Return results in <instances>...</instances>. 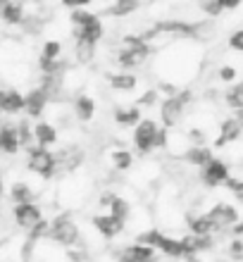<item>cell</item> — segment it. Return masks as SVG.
<instances>
[{
	"label": "cell",
	"instance_id": "cell-1",
	"mask_svg": "<svg viewBox=\"0 0 243 262\" xmlns=\"http://www.w3.org/2000/svg\"><path fill=\"white\" fill-rule=\"evenodd\" d=\"M48 238H53L60 246H74L79 238V227L70 220V214H60L48 224V231H46Z\"/></svg>",
	"mask_w": 243,
	"mask_h": 262
},
{
	"label": "cell",
	"instance_id": "cell-2",
	"mask_svg": "<svg viewBox=\"0 0 243 262\" xmlns=\"http://www.w3.org/2000/svg\"><path fill=\"white\" fill-rule=\"evenodd\" d=\"M148 53H150V48H148V43L143 41L141 36H126V48L119 53L117 62L122 64V67L131 69V67L143 62L148 57Z\"/></svg>",
	"mask_w": 243,
	"mask_h": 262
},
{
	"label": "cell",
	"instance_id": "cell-3",
	"mask_svg": "<svg viewBox=\"0 0 243 262\" xmlns=\"http://www.w3.org/2000/svg\"><path fill=\"white\" fill-rule=\"evenodd\" d=\"M29 169L43 179H50L55 174V155L48 148H29Z\"/></svg>",
	"mask_w": 243,
	"mask_h": 262
},
{
	"label": "cell",
	"instance_id": "cell-4",
	"mask_svg": "<svg viewBox=\"0 0 243 262\" xmlns=\"http://www.w3.org/2000/svg\"><path fill=\"white\" fill-rule=\"evenodd\" d=\"M205 217L210 220L215 231L217 229H231L238 222V210L234 205H229V203H217Z\"/></svg>",
	"mask_w": 243,
	"mask_h": 262
},
{
	"label": "cell",
	"instance_id": "cell-5",
	"mask_svg": "<svg viewBox=\"0 0 243 262\" xmlns=\"http://www.w3.org/2000/svg\"><path fill=\"white\" fill-rule=\"evenodd\" d=\"M201 179H203V184L210 188L222 186V184H227V179H229V167H227V162H222V160L212 158L208 165L201 169Z\"/></svg>",
	"mask_w": 243,
	"mask_h": 262
},
{
	"label": "cell",
	"instance_id": "cell-6",
	"mask_svg": "<svg viewBox=\"0 0 243 262\" xmlns=\"http://www.w3.org/2000/svg\"><path fill=\"white\" fill-rule=\"evenodd\" d=\"M155 134H158V124L153 119H141L134 131V145L141 152H150L155 148Z\"/></svg>",
	"mask_w": 243,
	"mask_h": 262
},
{
	"label": "cell",
	"instance_id": "cell-7",
	"mask_svg": "<svg viewBox=\"0 0 243 262\" xmlns=\"http://www.w3.org/2000/svg\"><path fill=\"white\" fill-rule=\"evenodd\" d=\"M14 220L17 224L24 229H34L38 222H41V210L34 203H27V205H14Z\"/></svg>",
	"mask_w": 243,
	"mask_h": 262
},
{
	"label": "cell",
	"instance_id": "cell-8",
	"mask_svg": "<svg viewBox=\"0 0 243 262\" xmlns=\"http://www.w3.org/2000/svg\"><path fill=\"white\" fill-rule=\"evenodd\" d=\"M160 112H162V122H165V126H174L181 119V115H184V103H181V98L179 96H169L167 100H162Z\"/></svg>",
	"mask_w": 243,
	"mask_h": 262
},
{
	"label": "cell",
	"instance_id": "cell-9",
	"mask_svg": "<svg viewBox=\"0 0 243 262\" xmlns=\"http://www.w3.org/2000/svg\"><path fill=\"white\" fill-rule=\"evenodd\" d=\"M93 227H96L105 238H115V236L124 229V222L117 220V217H112V214H98V217H93Z\"/></svg>",
	"mask_w": 243,
	"mask_h": 262
},
{
	"label": "cell",
	"instance_id": "cell-10",
	"mask_svg": "<svg viewBox=\"0 0 243 262\" xmlns=\"http://www.w3.org/2000/svg\"><path fill=\"white\" fill-rule=\"evenodd\" d=\"M155 260V250L148 248V246H141V243H134V246H126L119 255V262H153Z\"/></svg>",
	"mask_w": 243,
	"mask_h": 262
},
{
	"label": "cell",
	"instance_id": "cell-11",
	"mask_svg": "<svg viewBox=\"0 0 243 262\" xmlns=\"http://www.w3.org/2000/svg\"><path fill=\"white\" fill-rule=\"evenodd\" d=\"M83 162V150L81 148H64L55 155V169L57 167H62L67 172H74L79 165Z\"/></svg>",
	"mask_w": 243,
	"mask_h": 262
},
{
	"label": "cell",
	"instance_id": "cell-12",
	"mask_svg": "<svg viewBox=\"0 0 243 262\" xmlns=\"http://www.w3.org/2000/svg\"><path fill=\"white\" fill-rule=\"evenodd\" d=\"M46 105H48V98L43 93L41 89H31L24 96V110L31 115V117H41L43 110H46Z\"/></svg>",
	"mask_w": 243,
	"mask_h": 262
},
{
	"label": "cell",
	"instance_id": "cell-13",
	"mask_svg": "<svg viewBox=\"0 0 243 262\" xmlns=\"http://www.w3.org/2000/svg\"><path fill=\"white\" fill-rule=\"evenodd\" d=\"M241 126L236 124V119L234 117H229V119H224L222 122V126H219V136H217V141H215V145L217 148H224V145H229V143H234V141H238L241 138Z\"/></svg>",
	"mask_w": 243,
	"mask_h": 262
},
{
	"label": "cell",
	"instance_id": "cell-14",
	"mask_svg": "<svg viewBox=\"0 0 243 262\" xmlns=\"http://www.w3.org/2000/svg\"><path fill=\"white\" fill-rule=\"evenodd\" d=\"M24 110V96L14 89L0 91V112H19Z\"/></svg>",
	"mask_w": 243,
	"mask_h": 262
},
{
	"label": "cell",
	"instance_id": "cell-15",
	"mask_svg": "<svg viewBox=\"0 0 243 262\" xmlns=\"http://www.w3.org/2000/svg\"><path fill=\"white\" fill-rule=\"evenodd\" d=\"M0 150L12 155V152L19 150V141H17V129L12 124L0 126Z\"/></svg>",
	"mask_w": 243,
	"mask_h": 262
},
{
	"label": "cell",
	"instance_id": "cell-16",
	"mask_svg": "<svg viewBox=\"0 0 243 262\" xmlns=\"http://www.w3.org/2000/svg\"><path fill=\"white\" fill-rule=\"evenodd\" d=\"M103 203H105V205H110V212H107V214H112V217H117V220H122V222H126V217H129V212H131L129 203H126V200H122V198H117V195L107 193L103 198Z\"/></svg>",
	"mask_w": 243,
	"mask_h": 262
},
{
	"label": "cell",
	"instance_id": "cell-17",
	"mask_svg": "<svg viewBox=\"0 0 243 262\" xmlns=\"http://www.w3.org/2000/svg\"><path fill=\"white\" fill-rule=\"evenodd\" d=\"M34 138H36V143H38V148H48V145H53L57 141V131H55V126L41 122L34 129Z\"/></svg>",
	"mask_w": 243,
	"mask_h": 262
},
{
	"label": "cell",
	"instance_id": "cell-18",
	"mask_svg": "<svg viewBox=\"0 0 243 262\" xmlns=\"http://www.w3.org/2000/svg\"><path fill=\"white\" fill-rule=\"evenodd\" d=\"M184 160L203 169V167H205L210 160H212V152H210V148H205V145H193V148H188V150H186Z\"/></svg>",
	"mask_w": 243,
	"mask_h": 262
},
{
	"label": "cell",
	"instance_id": "cell-19",
	"mask_svg": "<svg viewBox=\"0 0 243 262\" xmlns=\"http://www.w3.org/2000/svg\"><path fill=\"white\" fill-rule=\"evenodd\" d=\"M100 36H103V24H100V19H93L89 21L86 27L79 29V41H86V43H93L96 46L98 41H100Z\"/></svg>",
	"mask_w": 243,
	"mask_h": 262
},
{
	"label": "cell",
	"instance_id": "cell-20",
	"mask_svg": "<svg viewBox=\"0 0 243 262\" xmlns=\"http://www.w3.org/2000/svg\"><path fill=\"white\" fill-rule=\"evenodd\" d=\"M158 248L169 257H186V250H184V246H181V238H167V236L162 234Z\"/></svg>",
	"mask_w": 243,
	"mask_h": 262
},
{
	"label": "cell",
	"instance_id": "cell-21",
	"mask_svg": "<svg viewBox=\"0 0 243 262\" xmlns=\"http://www.w3.org/2000/svg\"><path fill=\"white\" fill-rule=\"evenodd\" d=\"M74 112H77V117L81 119V122H89V119L96 115V103H93L89 96H79L77 103H74Z\"/></svg>",
	"mask_w": 243,
	"mask_h": 262
},
{
	"label": "cell",
	"instance_id": "cell-22",
	"mask_svg": "<svg viewBox=\"0 0 243 262\" xmlns=\"http://www.w3.org/2000/svg\"><path fill=\"white\" fill-rule=\"evenodd\" d=\"M115 122L122 126H131V124H139L141 122V110L139 107H119L115 112Z\"/></svg>",
	"mask_w": 243,
	"mask_h": 262
},
{
	"label": "cell",
	"instance_id": "cell-23",
	"mask_svg": "<svg viewBox=\"0 0 243 262\" xmlns=\"http://www.w3.org/2000/svg\"><path fill=\"white\" fill-rule=\"evenodd\" d=\"M10 195H12L14 205H27V203H34V191H31V186H27V184H12V188H10Z\"/></svg>",
	"mask_w": 243,
	"mask_h": 262
},
{
	"label": "cell",
	"instance_id": "cell-24",
	"mask_svg": "<svg viewBox=\"0 0 243 262\" xmlns=\"http://www.w3.org/2000/svg\"><path fill=\"white\" fill-rule=\"evenodd\" d=\"M0 17L10 24H17V21L24 19V10L17 3H0Z\"/></svg>",
	"mask_w": 243,
	"mask_h": 262
},
{
	"label": "cell",
	"instance_id": "cell-25",
	"mask_svg": "<svg viewBox=\"0 0 243 262\" xmlns=\"http://www.w3.org/2000/svg\"><path fill=\"white\" fill-rule=\"evenodd\" d=\"M112 89L117 91H134L136 89V76H131L129 72H122V74H112L110 76Z\"/></svg>",
	"mask_w": 243,
	"mask_h": 262
},
{
	"label": "cell",
	"instance_id": "cell-26",
	"mask_svg": "<svg viewBox=\"0 0 243 262\" xmlns=\"http://www.w3.org/2000/svg\"><path fill=\"white\" fill-rule=\"evenodd\" d=\"M74 55L81 64H89L93 57H96V46L93 43H86V41H79L77 38V46H74Z\"/></svg>",
	"mask_w": 243,
	"mask_h": 262
},
{
	"label": "cell",
	"instance_id": "cell-27",
	"mask_svg": "<svg viewBox=\"0 0 243 262\" xmlns=\"http://www.w3.org/2000/svg\"><path fill=\"white\" fill-rule=\"evenodd\" d=\"M41 91L46 93V98L60 93V91H62V74H46V76H43Z\"/></svg>",
	"mask_w": 243,
	"mask_h": 262
},
{
	"label": "cell",
	"instance_id": "cell-28",
	"mask_svg": "<svg viewBox=\"0 0 243 262\" xmlns=\"http://www.w3.org/2000/svg\"><path fill=\"white\" fill-rule=\"evenodd\" d=\"M224 100H227V105L229 107H234V110H243V83H236V86H231L227 93H224Z\"/></svg>",
	"mask_w": 243,
	"mask_h": 262
},
{
	"label": "cell",
	"instance_id": "cell-29",
	"mask_svg": "<svg viewBox=\"0 0 243 262\" xmlns=\"http://www.w3.org/2000/svg\"><path fill=\"white\" fill-rule=\"evenodd\" d=\"M212 231H215V229H212V224H210V220L205 217V214L191 220V234L193 236H210Z\"/></svg>",
	"mask_w": 243,
	"mask_h": 262
},
{
	"label": "cell",
	"instance_id": "cell-30",
	"mask_svg": "<svg viewBox=\"0 0 243 262\" xmlns=\"http://www.w3.org/2000/svg\"><path fill=\"white\" fill-rule=\"evenodd\" d=\"M136 7H139L136 0H119V3H115V5L107 10V12L115 14V17H124V14H131Z\"/></svg>",
	"mask_w": 243,
	"mask_h": 262
},
{
	"label": "cell",
	"instance_id": "cell-31",
	"mask_svg": "<svg viewBox=\"0 0 243 262\" xmlns=\"http://www.w3.org/2000/svg\"><path fill=\"white\" fill-rule=\"evenodd\" d=\"M112 162H115V167L117 169H129L131 167V152H126V150H117V152H112Z\"/></svg>",
	"mask_w": 243,
	"mask_h": 262
},
{
	"label": "cell",
	"instance_id": "cell-32",
	"mask_svg": "<svg viewBox=\"0 0 243 262\" xmlns=\"http://www.w3.org/2000/svg\"><path fill=\"white\" fill-rule=\"evenodd\" d=\"M14 129H17V141H19V148H21V145H27L29 141L34 138V129H31L27 122H19Z\"/></svg>",
	"mask_w": 243,
	"mask_h": 262
},
{
	"label": "cell",
	"instance_id": "cell-33",
	"mask_svg": "<svg viewBox=\"0 0 243 262\" xmlns=\"http://www.w3.org/2000/svg\"><path fill=\"white\" fill-rule=\"evenodd\" d=\"M60 50H62V46L57 41H48L46 46H43V60H57L60 57Z\"/></svg>",
	"mask_w": 243,
	"mask_h": 262
},
{
	"label": "cell",
	"instance_id": "cell-34",
	"mask_svg": "<svg viewBox=\"0 0 243 262\" xmlns=\"http://www.w3.org/2000/svg\"><path fill=\"white\" fill-rule=\"evenodd\" d=\"M201 10L208 12L210 17H219L224 12V5H222V0H210V3H201Z\"/></svg>",
	"mask_w": 243,
	"mask_h": 262
},
{
	"label": "cell",
	"instance_id": "cell-35",
	"mask_svg": "<svg viewBox=\"0 0 243 262\" xmlns=\"http://www.w3.org/2000/svg\"><path fill=\"white\" fill-rule=\"evenodd\" d=\"M93 19H96V14L86 12V10H74V12H72V21H74L79 29L86 27V24H89V21H93Z\"/></svg>",
	"mask_w": 243,
	"mask_h": 262
},
{
	"label": "cell",
	"instance_id": "cell-36",
	"mask_svg": "<svg viewBox=\"0 0 243 262\" xmlns=\"http://www.w3.org/2000/svg\"><path fill=\"white\" fill-rule=\"evenodd\" d=\"M46 231H48V224H46V222L41 220L34 229H31V231H29V246H31V243L36 241V238H41V236H46Z\"/></svg>",
	"mask_w": 243,
	"mask_h": 262
},
{
	"label": "cell",
	"instance_id": "cell-37",
	"mask_svg": "<svg viewBox=\"0 0 243 262\" xmlns=\"http://www.w3.org/2000/svg\"><path fill=\"white\" fill-rule=\"evenodd\" d=\"M229 48L243 53V29H238V31H234V34L229 36Z\"/></svg>",
	"mask_w": 243,
	"mask_h": 262
},
{
	"label": "cell",
	"instance_id": "cell-38",
	"mask_svg": "<svg viewBox=\"0 0 243 262\" xmlns=\"http://www.w3.org/2000/svg\"><path fill=\"white\" fill-rule=\"evenodd\" d=\"M219 79H222V81H234V79H236V67L224 64V67L219 69Z\"/></svg>",
	"mask_w": 243,
	"mask_h": 262
},
{
	"label": "cell",
	"instance_id": "cell-39",
	"mask_svg": "<svg viewBox=\"0 0 243 262\" xmlns=\"http://www.w3.org/2000/svg\"><path fill=\"white\" fill-rule=\"evenodd\" d=\"M229 253L234 257H243V241L241 238H234V241L229 243Z\"/></svg>",
	"mask_w": 243,
	"mask_h": 262
},
{
	"label": "cell",
	"instance_id": "cell-40",
	"mask_svg": "<svg viewBox=\"0 0 243 262\" xmlns=\"http://www.w3.org/2000/svg\"><path fill=\"white\" fill-rule=\"evenodd\" d=\"M188 136H191V141L198 145H203V141H205V131L203 129H191L188 131Z\"/></svg>",
	"mask_w": 243,
	"mask_h": 262
},
{
	"label": "cell",
	"instance_id": "cell-41",
	"mask_svg": "<svg viewBox=\"0 0 243 262\" xmlns=\"http://www.w3.org/2000/svg\"><path fill=\"white\" fill-rule=\"evenodd\" d=\"M162 145H167V131L158 129V134H155V148H162Z\"/></svg>",
	"mask_w": 243,
	"mask_h": 262
},
{
	"label": "cell",
	"instance_id": "cell-42",
	"mask_svg": "<svg viewBox=\"0 0 243 262\" xmlns=\"http://www.w3.org/2000/svg\"><path fill=\"white\" fill-rule=\"evenodd\" d=\"M155 100H158V93H155V91H148L146 96L139 100V105H153Z\"/></svg>",
	"mask_w": 243,
	"mask_h": 262
},
{
	"label": "cell",
	"instance_id": "cell-43",
	"mask_svg": "<svg viewBox=\"0 0 243 262\" xmlns=\"http://www.w3.org/2000/svg\"><path fill=\"white\" fill-rule=\"evenodd\" d=\"M231 231H234V236H236V238H241V236H243V222H236V224L231 227Z\"/></svg>",
	"mask_w": 243,
	"mask_h": 262
},
{
	"label": "cell",
	"instance_id": "cell-44",
	"mask_svg": "<svg viewBox=\"0 0 243 262\" xmlns=\"http://www.w3.org/2000/svg\"><path fill=\"white\" fill-rule=\"evenodd\" d=\"M234 119H236V124L241 126V131H243V110H238L236 115H234Z\"/></svg>",
	"mask_w": 243,
	"mask_h": 262
},
{
	"label": "cell",
	"instance_id": "cell-45",
	"mask_svg": "<svg viewBox=\"0 0 243 262\" xmlns=\"http://www.w3.org/2000/svg\"><path fill=\"white\" fill-rule=\"evenodd\" d=\"M186 262H201L198 257H186Z\"/></svg>",
	"mask_w": 243,
	"mask_h": 262
},
{
	"label": "cell",
	"instance_id": "cell-46",
	"mask_svg": "<svg viewBox=\"0 0 243 262\" xmlns=\"http://www.w3.org/2000/svg\"><path fill=\"white\" fill-rule=\"evenodd\" d=\"M0 195H3V179H0Z\"/></svg>",
	"mask_w": 243,
	"mask_h": 262
}]
</instances>
